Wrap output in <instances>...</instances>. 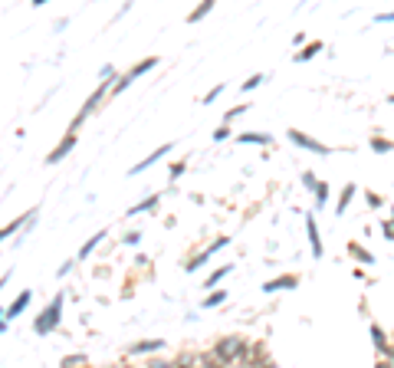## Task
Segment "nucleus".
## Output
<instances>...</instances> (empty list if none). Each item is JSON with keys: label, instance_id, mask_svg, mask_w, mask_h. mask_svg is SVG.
Returning <instances> with one entry per match:
<instances>
[{"label": "nucleus", "instance_id": "1", "mask_svg": "<svg viewBox=\"0 0 394 368\" xmlns=\"http://www.w3.org/2000/svg\"><path fill=\"white\" fill-rule=\"evenodd\" d=\"M244 352H246V342L244 339H237V336H227V339H220L217 342V348H213V355L220 358V362H237V358H244Z\"/></svg>", "mask_w": 394, "mask_h": 368}, {"label": "nucleus", "instance_id": "2", "mask_svg": "<svg viewBox=\"0 0 394 368\" xmlns=\"http://www.w3.org/2000/svg\"><path fill=\"white\" fill-rule=\"evenodd\" d=\"M59 309H63V299H53V303H50V309H46V313H43L40 319H36V325H33V329H36L40 336L53 332L56 325H59Z\"/></svg>", "mask_w": 394, "mask_h": 368}, {"label": "nucleus", "instance_id": "3", "mask_svg": "<svg viewBox=\"0 0 394 368\" xmlns=\"http://www.w3.org/2000/svg\"><path fill=\"white\" fill-rule=\"evenodd\" d=\"M289 139L296 141V145H302V148H309V152H316V155H329V148L322 145V141H316V139H309V135H302V132H289Z\"/></svg>", "mask_w": 394, "mask_h": 368}, {"label": "nucleus", "instance_id": "4", "mask_svg": "<svg viewBox=\"0 0 394 368\" xmlns=\"http://www.w3.org/2000/svg\"><path fill=\"white\" fill-rule=\"evenodd\" d=\"M73 145H76V135H66V139L59 141V145H56V152H50V158H46V162H50V164H56V162H59V158H63L66 152H69V148H73Z\"/></svg>", "mask_w": 394, "mask_h": 368}, {"label": "nucleus", "instance_id": "5", "mask_svg": "<svg viewBox=\"0 0 394 368\" xmlns=\"http://www.w3.org/2000/svg\"><path fill=\"white\" fill-rule=\"evenodd\" d=\"M164 152H171V145H161V148H155V152H151L148 158H145V162H141V164H135V168H132V174H139V171H145V168H151V164L158 162V158H161V155H164Z\"/></svg>", "mask_w": 394, "mask_h": 368}, {"label": "nucleus", "instance_id": "6", "mask_svg": "<svg viewBox=\"0 0 394 368\" xmlns=\"http://www.w3.org/2000/svg\"><path fill=\"white\" fill-rule=\"evenodd\" d=\"M306 227H309V240H312V253L316 257H322V240H319V230H316V220H306Z\"/></svg>", "mask_w": 394, "mask_h": 368}, {"label": "nucleus", "instance_id": "7", "mask_svg": "<svg viewBox=\"0 0 394 368\" xmlns=\"http://www.w3.org/2000/svg\"><path fill=\"white\" fill-rule=\"evenodd\" d=\"M296 286V276H283V280H276V283H267L263 290L267 292H276V290H293Z\"/></svg>", "mask_w": 394, "mask_h": 368}, {"label": "nucleus", "instance_id": "8", "mask_svg": "<svg viewBox=\"0 0 394 368\" xmlns=\"http://www.w3.org/2000/svg\"><path fill=\"white\" fill-rule=\"evenodd\" d=\"M27 303H30V292H20V299H17V303L7 309V316H10V319H13V316H20L23 309H27Z\"/></svg>", "mask_w": 394, "mask_h": 368}, {"label": "nucleus", "instance_id": "9", "mask_svg": "<svg viewBox=\"0 0 394 368\" xmlns=\"http://www.w3.org/2000/svg\"><path fill=\"white\" fill-rule=\"evenodd\" d=\"M240 141H246V145H250V141H253V145H267L269 135H263V132H246V135H240Z\"/></svg>", "mask_w": 394, "mask_h": 368}, {"label": "nucleus", "instance_id": "10", "mask_svg": "<svg viewBox=\"0 0 394 368\" xmlns=\"http://www.w3.org/2000/svg\"><path fill=\"white\" fill-rule=\"evenodd\" d=\"M164 342L161 339H148V342H139V346H132V352H155V348H161Z\"/></svg>", "mask_w": 394, "mask_h": 368}, {"label": "nucleus", "instance_id": "11", "mask_svg": "<svg viewBox=\"0 0 394 368\" xmlns=\"http://www.w3.org/2000/svg\"><path fill=\"white\" fill-rule=\"evenodd\" d=\"M211 10H213V0H207V3H204V7H197V10H194L191 17H188V20H191V23H197V20H201V17H207V13H211Z\"/></svg>", "mask_w": 394, "mask_h": 368}, {"label": "nucleus", "instance_id": "12", "mask_svg": "<svg viewBox=\"0 0 394 368\" xmlns=\"http://www.w3.org/2000/svg\"><path fill=\"white\" fill-rule=\"evenodd\" d=\"M372 339H374V346L381 348V352H388V339H384V332L378 329V325H372Z\"/></svg>", "mask_w": 394, "mask_h": 368}, {"label": "nucleus", "instance_id": "13", "mask_svg": "<svg viewBox=\"0 0 394 368\" xmlns=\"http://www.w3.org/2000/svg\"><path fill=\"white\" fill-rule=\"evenodd\" d=\"M158 63V59H145V63H139L135 66V69H132V73H128V79H135V76H141V73H145V69H151V66Z\"/></svg>", "mask_w": 394, "mask_h": 368}, {"label": "nucleus", "instance_id": "14", "mask_svg": "<svg viewBox=\"0 0 394 368\" xmlns=\"http://www.w3.org/2000/svg\"><path fill=\"white\" fill-rule=\"evenodd\" d=\"M227 273H230V267H220L217 273H211V280H207V286H213V283H220V280L227 276Z\"/></svg>", "mask_w": 394, "mask_h": 368}, {"label": "nucleus", "instance_id": "15", "mask_svg": "<svg viewBox=\"0 0 394 368\" xmlns=\"http://www.w3.org/2000/svg\"><path fill=\"white\" fill-rule=\"evenodd\" d=\"M102 237H106V234H96V237H92V240H89V243H85V247H83V250H79V257H85V253H92V247H96V243H99V240H102Z\"/></svg>", "mask_w": 394, "mask_h": 368}, {"label": "nucleus", "instance_id": "16", "mask_svg": "<svg viewBox=\"0 0 394 368\" xmlns=\"http://www.w3.org/2000/svg\"><path fill=\"white\" fill-rule=\"evenodd\" d=\"M349 250H352V253H355V257H358V260H365V263H372V253H368V250H362V247H355V243H352V247H349Z\"/></svg>", "mask_w": 394, "mask_h": 368}, {"label": "nucleus", "instance_id": "17", "mask_svg": "<svg viewBox=\"0 0 394 368\" xmlns=\"http://www.w3.org/2000/svg\"><path fill=\"white\" fill-rule=\"evenodd\" d=\"M322 50V43H312V46H306V50H302V56H299V59H312V56L319 53Z\"/></svg>", "mask_w": 394, "mask_h": 368}, {"label": "nucleus", "instance_id": "18", "mask_svg": "<svg viewBox=\"0 0 394 368\" xmlns=\"http://www.w3.org/2000/svg\"><path fill=\"white\" fill-rule=\"evenodd\" d=\"M372 148H374V152H391V141H381V139H372Z\"/></svg>", "mask_w": 394, "mask_h": 368}, {"label": "nucleus", "instance_id": "19", "mask_svg": "<svg viewBox=\"0 0 394 368\" xmlns=\"http://www.w3.org/2000/svg\"><path fill=\"white\" fill-rule=\"evenodd\" d=\"M217 303H224V292H213V296H207V299H204V306H207V309H211V306H217Z\"/></svg>", "mask_w": 394, "mask_h": 368}, {"label": "nucleus", "instance_id": "20", "mask_svg": "<svg viewBox=\"0 0 394 368\" xmlns=\"http://www.w3.org/2000/svg\"><path fill=\"white\" fill-rule=\"evenodd\" d=\"M260 83H263V76H250V79H246V83H244V89H256V86H260Z\"/></svg>", "mask_w": 394, "mask_h": 368}, {"label": "nucleus", "instance_id": "21", "mask_svg": "<svg viewBox=\"0 0 394 368\" xmlns=\"http://www.w3.org/2000/svg\"><path fill=\"white\" fill-rule=\"evenodd\" d=\"M227 135H230V132H227V125H220V129L213 132V139H217V141H224V139H227Z\"/></svg>", "mask_w": 394, "mask_h": 368}, {"label": "nucleus", "instance_id": "22", "mask_svg": "<svg viewBox=\"0 0 394 368\" xmlns=\"http://www.w3.org/2000/svg\"><path fill=\"white\" fill-rule=\"evenodd\" d=\"M20 224H23V220H17V224H10V227H3V230H0V240H3V237H7V234H13V230H17V227H20Z\"/></svg>", "mask_w": 394, "mask_h": 368}, {"label": "nucleus", "instance_id": "23", "mask_svg": "<svg viewBox=\"0 0 394 368\" xmlns=\"http://www.w3.org/2000/svg\"><path fill=\"white\" fill-rule=\"evenodd\" d=\"M178 368H194V358H191V355H184L181 362H178Z\"/></svg>", "mask_w": 394, "mask_h": 368}, {"label": "nucleus", "instance_id": "24", "mask_svg": "<svg viewBox=\"0 0 394 368\" xmlns=\"http://www.w3.org/2000/svg\"><path fill=\"white\" fill-rule=\"evenodd\" d=\"M151 368H174V365H164V362H155V365Z\"/></svg>", "mask_w": 394, "mask_h": 368}, {"label": "nucleus", "instance_id": "25", "mask_svg": "<svg viewBox=\"0 0 394 368\" xmlns=\"http://www.w3.org/2000/svg\"><path fill=\"white\" fill-rule=\"evenodd\" d=\"M207 368H220V365H207Z\"/></svg>", "mask_w": 394, "mask_h": 368}, {"label": "nucleus", "instance_id": "26", "mask_svg": "<svg viewBox=\"0 0 394 368\" xmlns=\"http://www.w3.org/2000/svg\"><path fill=\"white\" fill-rule=\"evenodd\" d=\"M263 368H273V365H263Z\"/></svg>", "mask_w": 394, "mask_h": 368}, {"label": "nucleus", "instance_id": "27", "mask_svg": "<svg viewBox=\"0 0 394 368\" xmlns=\"http://www.w3.org/2000/svg\"><path fill=\"white\" fill-rule=\"evenodd\" d=\"M391 102H394V96H391Z\"/></svg>", "mask_w": 394, "mask_h": 368}]
</instances>
